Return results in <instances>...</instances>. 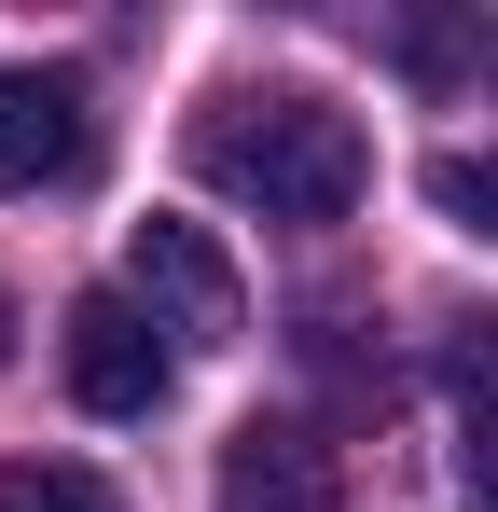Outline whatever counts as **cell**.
<instances>
[{
  "mask_svg": "<svg viewBox=\"0 0 498 512\" xmlns=\"http://www.w3.org/2000/svg\"><path fill=\"white\" fill-rule=\"evenodd\" d=\"M194 167L222 180L236 208H263V222H346V208L374 194V139H360L332 97L263 84V97H208Z\"/></svg>",
  "mask_w": 498,
  "mask_h": 512,
  "instance_id": "obj_1",
  "label": "cell"
},
{
  "mask_svg": "<svg viewBox=\"0 0 498 512\" xmlns=\"http://www.w3.org/2000/svg\"><path fill=\"white\" fill-rule=\"evenodd\" d=\"M125 305L153 333H180V346H236L249 333V291H236V263H222V236L208 222H166V208L125 236Z\"/></svg>",
  "mask_w": 498,
  "mask_h": 512,
  "instance_id": "obj_2",
  "label": "cell"
},
{
  "mask_svg": "<svg viewBox=\"0 0 498 512\" xmlns=\"http://www.w3.org/2000/svg\"><path fill=\"white\" fill-rule=\"evenodd\" d=\"M97 167V84L83 70H0V194H70Z\"/></svg>",
  "mask_w": 498,
  "mask_h": 512,
  "instance_id": "obj_3",
  "label": "cell"
},
{
  "mask_svg": "<svg viewBox=\"0 0 498 512\" xmlns=\"http://www.w3.org/2000/svg\"><path fill=\"white\" fill-rule=\"evenodd\" d=\"M222 512H346V457L305 416H249L222 443Z\"/></svg>",
  "mask_w": 498,
  "mask_h": 512,
  "instance_id": "obj_4",
  "label": "cell"
},
{
  "mask_svg": "<svg viewBox=\"0 0 498 512\" xmlns=\"http://www.w3.org/2000/svg\"><path fill=\"white\" fill-rule=\"evenodd\" d=\"M70 388H83V416H153L166 402V333L125 291H83L70 305Z\"/></svg>",
  "mask_w": 498,
  "mask_h": 512,
  "instance_id": "obj_5",
  "label": "cell"
},
{
  "mask_svg": "<svg viewBox=\"0 0 498 512\" xmlns=\"http://www.w3.org/2000/svg\"><path fill=\"white\" fill-rule=\"evenodd\" d=\"M443 402H457V485L471 512H498V319L443 333Z\"/></svg>",
  "mask_w": 498,
  "mask_h": 512,
  "instance_id": "obj_6",
  "label": "cell"
},
{
  "mask_svg": "<svg viewBox=\"0 0 498 512\" xmlns=\"http://www.w3.org/2000/svg\"><path fill=\"white\" fill-rule=\"evenodd\" d=\"M429 208H443L457 236H485V250H498V153H471V139L429 153Z\"/></svg>",
  "mask_w": 498,
  "mask_h": 512,
  "instance_id": "obj_7",
  "label": "cell"
},
{
  "mask_svg": "<svg viewBox=\"0 0 498 512\" xmlns=\"http://www.w3.org/2000/svg\"><path fill=\"white\" fill-rule=\"evenodd\" d=\"M0 512H125L97 471H70V457H14L0 471Z\"/></svg>",
  "mask_w": 498,
  "mask_h": 512,
  "instance_id": "obj_8",
  "label": "cell"
},
{
  "mask_svg": "<svg viewBox=\"0 0 498 512\" xmlns=\"http://www.w3.org/2000/svg\"><path fill=\"white\" fill-rule=\"evenodd\" d=\"M388 56H402V70H429V84H443V70H457V56H471V28H443V14H402V28H388Z\"/></svg>",
  "mask_w": 498,
  "mask_h": 512,
  "instance_id": "obj_9",
  "label": "cell"
},
{
  "mask_svg": "<svg viewBox=\"0 0 498 512\" xmlns=\"http://www.w3.org/2000/svg\"><path fill=\"white\" fill-rule=\"evenodd\" d=\"M0 360H14V291H0Z\"/></svg>",
  "mask_w": 498,
  "mask_h": 512,
  "instance_id": "obj_10",
  "label": "cell"
}]
</instances>
